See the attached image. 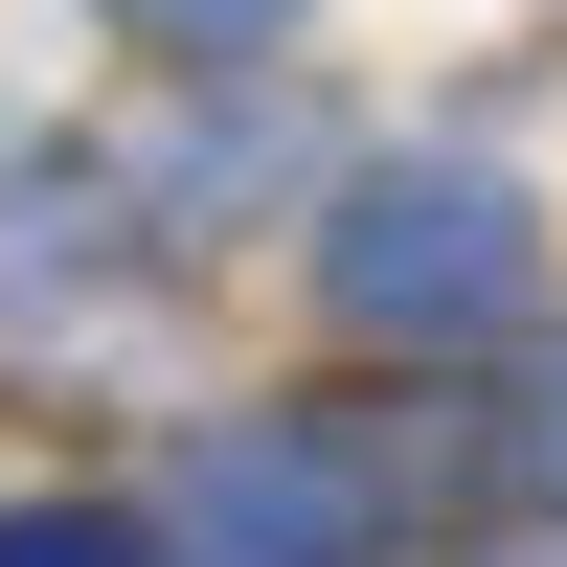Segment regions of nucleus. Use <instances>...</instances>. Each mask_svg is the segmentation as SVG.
<instances>
[{
  "label": "nucleus",
  "mask_w": 567,
  "mask_h": 567,
  "mask_svg": "<svg viewBox=\"0 0 567 567\" xmlns=\"http://www.w3.org/2000/svg\"><path fill=\"white\" fill-rule=\"evenodd\" d=\"M523 477H545V499H567V341H545V363H523Z\"/></svg>",
  "instance_id": "obj_6"
},
{
  "label": "nucleus",
  "mask_w": 567,
  "mask_h": 567,
  "mask_svg": "<svg viewBox=\"0 0 567 567\" xmlns=\"http://www.w3.org/2000/svg\"><path fill=\"white\" fill-rule=\"evenodd\" d=\"M136 227H114V182H69V159H23L0 182V363H136Z\"/></svg>",
  "instance_id": "obj_3"
},
{
  "label": "nucleus",
  "mask_w": 567,
  "mask_h": 567,
  "mask_svg": "<svg viewBox=\"0 0 567 567\" xmlns=\"http://www.w3.org/2000/svg\"><path fill=\"white\" fill-rule=\"evenodd\" d=\"M523 296H545L523 159H477V136H386V159H341V205H318V318H341L363 363H477Z\"/></svg>",
  "instance_id": "obj_2"
},
{
  "label": "nucleus",
  "mask_w": 567,
  "mask_h": 567,
  "mask_svg": "<svg viewBox=\"0 0 567 567\" xmlns=\"http://www.w3.org/2000/svg\"><path fill=\"white\" fill-rule=\"evenodd\" d=\"M0 567H159L114 499H0Z\"/></svg>",
  "instance_id": "obj_5"
},
{
  "label": "nucleus",
  "mask_w": 567,
  "mask_h": 567,
  "mask_svg": "<svg viewBox=\"0 0 567 567\" xmlns=\"http://www.w3.org/2000/svg\"><path fill=\"white\" fill-rule=\"evenodd\" d=\"M477 499H523V432H454L432 386H318V409L205 432L182 523H205V567H386V545H454Z\"/></svg>",
  "instance_id": "obj_1"
},
{
  "label": "nucleus",
  "mask_w": 567,
  "mask_h": 567,
  "mask_svg": "<svg viewBox=\"0 0 567 567\" xmlns=\"http://www.w3.org/2000/svg\"><path fill=\"white\" fill-rule=\"evenodd\" d=\"M272 23H296V0H114V45H159V69H250Z\"/></svg>",
  "instance_id": "obj_4"
}]
</instances>
